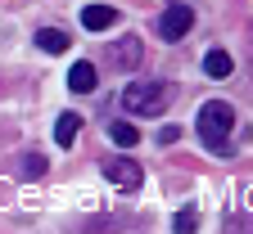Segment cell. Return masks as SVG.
<instances>
[{"instance_id": "obj_7", "label": "cell", "mask_w": 253, "mask_h": 234, "mask_svg": "<svg viewBox=\"0 0 253 234\" xmlns=\"http://www.w3.org/2000/svg\"><path fill=\"white\" fill-rule=\"evenodd\" d=\"M68 90H77V95H90L95 90V63H73V72H68Z\"/></svg>"}, {"instance_id": "obj_10", "label": "cell", "mask_w": 253, "mask_h": 234, "mask_svg": "<svg viewBox=\"0 0 253 234\" xmlns=\"http://www.w3.org/2000/svg\"><path fill=\"white\" fill-rule=\"evenodd\" d=\"M37 45H41L45 54H63L73 41H68V32H59V27H41V32H37Z\"/></svg>"}, {"instance_id": "obj_8", "label": "cell", "mask_w": 253, "mask_h": 234, "mask_svg": "<svg viewBox=\"0 0 253 234\" xmlns=\"http://www.w3.org/2000/svg\"><path fill=\"white\" fill-rule=\"evenodd\" d=\"M77 131H82V117H77V113H63V117L54 122V144H59V149H73Z\"/></svg>"}, {"instance_id": "obj_4", "label": "cell", "mask_w": 253, "mask_h": 234, "mask_svg": "<svg viewBox=\"0 0 253 234\" xmlns=\"http://www.w3.org/2000/svg\"><path fill=\"white\" fill-rule=\"evenodd\" d=\"M190 27H195V14H190V5H168L163 18H158V36H163V41H181Z\"/></svg>"}, {"instance_id": "obj_14", "label": "cell", "mask_w": 253, "mask_h": 234, "mask_svg": "<svg viewBox=\"0 0 253 234\" xmlns=\"http://www.w3.org/2000/svg\"><path fill=\"white\" fill-rule=\"evenodd\" d=\"M23 171H27V176H41V171H45V158H41V153H32V158L23 162Z\"/></svg>"}, {"instance_id": "obj_2", "label": "cell", "mask_w": 253, "mask_h": 234, "mask_svg": "<svg viewBox=\"0 0 253 234\" xmlns=\"http://www.w3.org/2000/svg\"><path fill=\"white\" fill-rule=\"evenodd\" d=\"M168 99H172V86L168 81H131V86L122 90V108L136 113V117H154V113L168 108Z\"/></svg>"}, {"instance_id": "obj_5", "label": "cell", "mask_w": 253, "mask_h": 234, "mask_svg": "<svg viewBox=\"0 0 253 234\" xmlns=\"http://www.w3.org/2000/svg\"><path fill=\"white\" fill-rule=\"evenodd\" d=\"M118 23V9L113 5H86L82 9V27L86 32H104V27H113Z\"/></svg>"}, {"instance_id": "obj_11", "label": "cell", "mask_w": 253, "mask_h": 234, "mask_svg": "<svg viewBox=\"0 0 253 234\" xmlns=\"http://www.w3.org/2000/svg\"><path fill=\"white\" fill-rule=\"evenodd\" d=\"M109 140L122 144V149H136V144H140V131H136L131 122H113V126H109Z\"/></svg>"}, {"instance_id": "obj_12", "label": "cell", "mask_w": 253, "mask_h": 234, "mask_svg": "<svg viewBox=\"0 0 253 234\" xmlns=\"http://www.w3.org/2000/svg\"><path fill=\"white\" fill-rule=\"evenodd\" d=\"M172 225H176L181 234H190V230H195V225H199V216H195V207H181V212L172 216Z\"/></svg>"}, {"instance_id": "obj_1", "label": "cell", "mask_w": 253, "mask_h": 234, "mask_svg": "<svg viewBox=\"0 0 253 234\" xmlns=\"http://www.w3.org/2000/svg\"><path fill=\"white\" fill-rule=\"evenodd\" d=\"M195 131H199L204 149H212L217 158H231V153H235V149H231V131H235V108L226 104V99H208V104L199 108V122H195Z\"/></svg>"}, {"instance_id": "obj_13", "label": "cell", "mask_w": 253, "mask_h": 234, "mask_svg": "<svg viewBox=\"0 0 253 234\" xmlns=\"http://www.w3.org/2000/svg\"><path fill=\"white\" fill-rule=\"evenodd\" d=\"M154 140H158V144H176V140H181V126H176V122H172V126H158Z\"/></svg>"}, {"instance_id": "obj_3", "label": "cell", "mask_w": 253, "mask_h": 234, "mask_svg": "<svg viewBox=\"0 0 253 234\" xmlns=\"http://www.w3.org/2000/svg\"><path fill=\"white\" fill-rule=\"evenodd\" d=\"M104 180L118 185L122 194H136V189L145 185V171H140L136 158H104Z\"/></svg>"}, {"instance_id": "obj_9", "label": "cell", "mask_w": 253, "mask_h": 234, "mask_svg": "<svg viewBox=\"0 0 253 234\" xmlns=\"http://www.w3.org/2000/svg\"><path fill=\"white\" fill-rule=\"evenodd\" d=\"M140 54H145V50H140V41H136V36H131V41H118V45L109 50V59L118 63V68H136Z\"/></svg>"}, {"instance_id": "obj_6", "label": "cell", "mask_w": 253, "mask_h": 234, "mask_svg": "<svg viewBox=\"0 0 253 234\" xmlns=\"http://www.w3.org/2000/svg\"><path fill=\"white\" fill-rule=\"evenodd\" d=\"M204 72H208L212 81H226V77L235 72V59H231L226 50H208V54H204Z\"/></svg>"}]
</instances>
